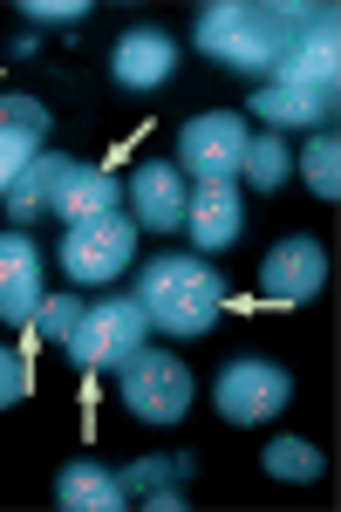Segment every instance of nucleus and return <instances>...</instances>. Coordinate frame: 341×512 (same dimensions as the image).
Here are the masks:
<instances>
[{
	"label": "nucleus",
	"instance_id": "nucleus-22",
	"mask_svg": "<svg viewBox=\"0 0 341 512\" xmlns=\"http://www.w3.org/2000/svg\"><path fill=\"white\" fill-rule=\"evenodd\" d=\"M76 321H82V301H69V294H55V301H48V294H41V308H35V321H28V328H35V335H48V342L62 349V342L76 335Z\"/></svg>",
	"mask_w": 341,
	"mask_h": 512
},
{
	"label": "nucleus",
	"instance_id": "nucleus-20",
	"mask_svg": "<svg viewBox=\"0 0 341 512\" xmlns=\"http://www.w3.org/2000/svg\"><path fill=\"white\" fill-rule=\"evenodd\" d=\"M260 465H266V478H280V485H314V478H321V451H314L307 437H273L260 451Z\"/></svg>",
	"mask_w": 341,
	"mask_h": 512
},
{
	"label": "nucleus",
	"instance_id": "nucleus-19",
	"mask_svg": "<svg viewBox=\"0 0 341 512\" xmlns=\"http://www.w3.org/2000/svg\"><path fill=\"white\" fill-rule=\"evenodd\" d=\"M48 178H55V151H35V158L21 164V178L7 185V219L14 226H28L48 212Z\"/></svg>",
	"mask_w": 341,
	"mask_h": 512
},
{
	"label": "nucleus",
	"instance_id": "nucleus-27",
	"mask_svg": "<svg viewBox=\"0 0 341 512\" xmlns=\"http://www.w3.org/2000/svg\"><path fill=\"white\" fill-rule=\"evenodd\" d=\"M144 506L151 512H185L191 499H185V485H157V492H144Z\"/></svg>",
	"mask_w": 341,
	"mask_h": 512
},
{
	"label": "nucleus",
	"instance_id": "nucleus-8",
	"mask_svg": "<svg viewBox=\"0 0 341 512\" xmlns=\"http://www.w3.org/2000/svg\"><path fill=\"white\" fill-rule=\"evenodd\" d=\"M341 14H335V0L321 7V21L314 28H301V35L280 48V62H273V76L266 82H294V89H314V96H341Z\"/></svg>",
	"mask_w": 341,
	"mask_h": 512
},
{
	"label": "nucleus",
	"instance_id": "nucleus-17",
	"mask_svg": "<svg viewBox=\"0 0 341 512\" xmlns=\"http://www.w3.org/2000/svg\"><path fill=\"white\" fill-rule=\"evenodd\" d=\"M294 178V151L266 130V137H246V158H239V185H253V192H280Z\"/></svg>",
	"mask_w": 341,
	"mask_h": 512
},
{
	"label": "nucleus",
	"instance_id": "nucleus-24",
	"mask_svg": "<svg viewBox=\"0 0 341 512\" xmlns=\"http://www.w3.org/2000/svg\"><path fill=\"white\" fill-rule=\"evenodd\" d=\"M21 14H28L35 28H82V21H89V0H28Z\"/></svg>",
	"mask_w": 341,
	"mask_h": 512
},
{
	"label": "nucleus",
	"instance_id": "nucleus-12",
	"mask_svg": "<svg viewBox=\"0 0 341 512\" xmlns=\"http://www.w3.org/2000/svg\"><path fill=\"white\" fill-rule=\"evenodd\" d=\"M116 178L103 164H82V158H55V178H48V212L55 219H96V212H116Z\"/></svg>",
	"mask_w": 341,
	"mask_h": 512
},
{
	"label": "nucleus",
	"instance_id": "nucleus-3",
	"mask_svg": "<svg viewBox=\"0 0 341 512\" xmlns=\"http://www.w3.org/2000/svg\"><path fill=\"white\" fill-rule=\"evenodd\" d=\"M116 390H123V410H130L137 424H185L191 396H198L185 362L171 349H151V342L116 369Z\"/></svg>",
	"mask_w": 341,
	"mask_h": 512
},
{
	"label": "nucleus",
	"instance_id": "nucleus-26",
	"mask_svg": "<svg viewBox=\"0 0 341 512\" xmlns=\"http://www.w3.org/2000/svg\"><path fill=\"white\" fill-rule=\"evenodd\" d=\"M35 390V376H28V355L21 349H0V410H14L21 396Z\"/></svg>",
	"mask_w": 341,
	"mask_h": 512
},
{
	"label": "nucleus",
	"instance_id": "nucleus-18",
	"mask_svg": "<svg viewBox=\"0 0 341 512\" xmlns=\"http://www.w3.org/2000/svg\"><path fill=\"white\" fill-rule=\"evenodd\" d=\"M294 164H301V178H307V192H314V198H328V205L341 198V137H335V130H314Z\"/></svg>",
	"mask_w": 341,
	"mask_h": 512
},
{
	"label": "nucleus",
	"instance_id": "nucleus-25",
	"mask_svg": "<svg viewBox=\"0 0 341 512\" xmlns=\"http://www.w3.org/2000/svg\"><path fill=\"white\" fill-rule=\"evenodd\" d=\"M0 130H28V137H48V110L35 96H0Z\"/></svg>",
	"mask_w": 341,
	"mask_h": 512
},
{
	"label": "nucleus",
	"instance_id": "nucleus-4",
	"mask_svg": "<svg viewBox=\"0 0 341 512\" xmlns=\"http://www.w3.org/2000/svg\"><path fill=\"white\" fill-rule=\"evenodd\" d=\"M151 342V321H144V308L130 301V294H103L96 308H82L76 335L62 342L69 349V362L76 369H123L130 355Z\"/></svg>",
	"mask_w": 341,
	"mask_h": 512
},
{
	"label": "nucleus",
	"instance_id": "nucleus-5",
	"mask_svg": "<svg viewBox=\"0 0 341 512\" xmlns=\"http://www.w3.org/2000/svg\"><path fill=\"white\" fill-rule=\"evenodd\" d=\"M130 260H137V219L130 212H96V219H76L62 233V274L82 287H110Z\"/></svg>",
	"mask_w": 341,
	"mask_h": 512
},
{
	"label": "nucleus",
	"instance_id": "nucleus-23",
	"mask_svg": "<svg viewBox=\"0 0 341 512\" xmlns=\"http://www.w3.org/2000/svg\"><path fill=\"white\" fill-rule=\"evenodd\" d=\"M41 151V137H28V130H0V198H7V185L21 178V164Z\"/></svg>",
	"mask_w": 341,
	"mask_h": 512
},
{
	"label": "nucleus",
	"instance_id": "nucleus-21",
	"mask_svg": "<svg viewBox=\"0 0 341 512\" xmlns=\"http://www.w3.org/2000/svg\"><path fill=\"white\" fill-rule=\"evenodd\" d=\"M198 472V458L191 451H178V458H137V465H123V499H144V492H157V485H185V478Z\"/></svg>",
	"mask_w": 341,
	"mask_h": 512
},
{
	"label": "nucleus",
	"instance_id": "nucleus-15",
	"mask_svg": "<svg viewBox=\"0 0 341 512\" xmlns=\"http://www.w3.org/2000/svg\"><path fill=\"white\" fill-rule=\"evenodd\" d=\"M341 96H314V89H294V82H260L253 96H246V110L280 137V130H321V123L335 117Z\"/></svg>",
	"mask_w": 341,
	"mask_h": 512
},
{
	"label": "nucleus",
	"instance_id": "nucleus-7",
	"mask_svg": "<svg viewBox=\"0 0 341 512\" xmlns=\"http://www.w3.org/2000/svg\"><path fill=\"white\" fill-rule=\"evenodd\" d=\"M212 403H219L226 424H273L294 403V376L280 362H266V355H239L226 376L212 383Z\"/></svg>",
	"mask_w": 341,
	"mask_h": 512
},
{
	"label": "nucleus",
	"instance_id": "nucleus-11",
	"mask_svg": "<svg viewBox=\"0 0 341 512\" xmlns=\"http://www.w3.org/2000/svg\"><path fill=\"white\" fill-rule=\"evenodd\" d=\"M178 76V41L164 28H130V35L110 48V82L130 89V96H151L164 82Z\"/></svg>",
	"mask_w": 341,
	"mask_h": 512
},
{
	"label": "nucleus",
	"instance_id": "nucleus-13",
	"mask_svg": "<svg viewBox=\"0 0 341 512\" xmlns=\"http://www.w3.org/2000/svg\"><path fill=\"white\" fill-rule=\"evenodd\" d=\"M41 308V246L28 233H0V321L28 328Z\"/></svg>",
	"mask_w": 341,
	"mask_h": 512
},
{
	"label": "nucleus",
	"instance_id": "nucleus-9",
	"mask_svg": "<svg viewBox=\"0 0 341 512\" xmlns=\"http://www.w3.org/2000/svg\"><path fill=\"white\" fill-rule=\"evenodd\" d=\"M321 280H328V253H321V239H307V233L280 239V246L260 260V294H266V301H280V308L314 301Z\"/></svg>",
	"mask_w": 341,
	"mask_h": 512
},
{
	"label": "nucleus",
	"instance_id": "nucleus-10",
	"mask_svg": "<svg viewBox=\"0 0 341 512\" xmlns=\"http://www.w3.org/2000/svg\"><path fill=\"white\" fill-rule=\"evenodd\" d=\"M185 171L171 158H144L130 171V219L137 233H185Z\"/></svg>",
	"mask_w": 341,
	"mask_h": 512
},
{
	"label": "nucleus",
	"instance_id": "nucleus-6",
	"mask_svg": "<svg viewBox=\"0 0 341 512\" xmlns=\"http://www.w3.org/2000/svg\"><path fill=\"white\" fill-rule=\"evenodd\" d=\"M246 117L239 110H205L178 130V171L191 185H239V158H246Z\"/></svg>",
	"mask_w": 341,
	"mask_h": 512
},
{
	"label": "nucleus",
	"instance_id": "nucleus-2",
	"mask_svg": "<svg viewBox=\"0 0 341 512\" xmlns=\"http://www.w3.org/2000/svg\"><path fill=\"white\" fill-rule=\"evenodd\" d=\"M198 48L212 62H226L232 76L266 82L287 41L273 21V0H219V7H198Z\"/></svg>",
	"mask_w": 341,
	"mask_h": 512
},
{
	"label": "nucleus",
	"instance_id": "nucleus-1",
	"mask_svg": "<svg viewBox=\"0 0 341 512\" xmlns=\"http://www.w3.org/2000/svg\"><path fill=\"white\" fill-rule=\"evenodd\" d=\"M130 301L144 308L151 328H164L171 342H191V335H205L219 308H226V274L205 260V253H157L137 267V287H130Z\"/></svg>",
	"mask_w": 341,
	"mask_h": 512
},
{
	"label": "nucleus",
	"instance_id": "nucleus-16",
	"mask_svg": "<svg viewBox=\"0 0 341 512\" xmlns=\"http://www.w3.org/2000/svg\"><path fill=\"white\" fill-rule=\"evenodd\" d=\"M55 506L62 512H116L123 506V478L110 465H96V458H76V465L55 472Z\"/></svg>",
	"mask_w": 341,
	"mask_h": 512
},
{
	"label": "nucleus",
	"instance_id": "nucleus-14",
	"mask_svg": "<svg viewBox=\"0 0 341 512\" xmlns=\"http://www.w3.org/2000/svg\"><path fill=\"white\" fill-rule=\"evenodd\" d=\"M185 233L198 253H226L232 239L246 233V205H239V185H198L185 198Z\"/></svg>",
	"mask_w": 341,
	"mask_h": 512
}]
</instances>
